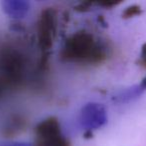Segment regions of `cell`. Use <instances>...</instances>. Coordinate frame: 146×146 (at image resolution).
Wrapping results in <instances>:
<instances>
[{"label": "cell", "instance_id": "cell-1", "mask_svg": "<svg viewBox=\"0 0 146 146\" xmlns=\"http://www.w3.org/2000/svg\"><path fill=\"white\" fill-rule=\"evenodd\" d=\"M110 53L105 40L87 30H79L65 39L60 58L66 63L95 66L107 60Z\"/></svg>", "mask_w": 146, "mask_h": 146}, {"label": "cell", "instance_id": "cell-9", "mask_svg": "<svg viewBox=\"0 0 146 146\" xmlns=\"http://www.w3.org/2000/svg\"><path fill=\"white\" fill-rule=\"evenodd\" d=\"M120 1H99V2H94L95 5H98L100 7H104V8H112V7L116 6V5L120 4Z\"/></svg>", "mask_w": 146, "mask_h": 146}, {"label": "cell", "instance_id": "cell-2", "mask_svg": "<svg viewBox=\"0 0 146 146\" xmlns=\"http://www.w3.org/2000/svg\"><path fill=\"white\" fill-rule=\"evenodd\" d=\"M58 14L54 8L43 9L40 12L36 23V40L37 46L40 50V59L38 62V71L45 72L48 67L49 57L56 38Z\"/></svg>", "mask_w": 146, "mask_h": 146}, {"label": "cell", "instance_id": "cell-7", "mask_svg": "<svg viewBox=\"0 0 146 146\" xmlns=\"http://www.w3.org/2000/svg\"><path fill=\"white\" fill-rule=\"evenodd\" d=\"M146 91V88L141 83L128 87L122 91L118 92L113 96L112 100L116 103H128L130 101L137 99Z\"/></svg>", "mask_w": 146, "mask_h": 146}, {"label": "cell", "instance_id": "cell-4", "mask_svg": "<svg viewBox=\"0 0 146 146\" xmlns=\"http://www.w3.org/2000/svg\"><path fill=\"white\" fill-rule=\"evenodd\" d=\"M107 119L105 106L97 102H89L81 108L78 121L85 131V135H92V131L103 127L107 123Z\"/></svg>", "mask_w": 146, "mask_h": 146}, {"label": "cell", "instance_id": "cell-11", "mask_svg": "<svg viewBox=\"0 0 146 146\" xmlns=\"http://www.w3.org/2000/svg\"><path fill=\"white\" fill-rule=\"evenodd\" d=\"M0 146H34V144L26 143V142H12V143L2 144Z\"/></svg>", "mask_w": 146, "mask_h": 146}, {"label": "cell", "instance_id": "cell-5", "mask_svg": "<svg viewBox=\"0 0 146 146\" xmlns=\"http://www.w3.org/2000/svg\"><path fill=\"white\" fill-rule=\"evenodd\" d=\"M1 6L5 14L14 20L23 19L30 9V4L26 0H4Z\"/></svg>", "mask_w": 146, "mask_h": 146}, {"label": "cell", "instance_id": "cell-10", "mask_svg": "<svg viewBox=\"0 0 146 146\" xmlns=\"http://www.w3.org/2000/svg\"><path fill=\"white\" fill-rule=\"evenodd\" d=\"M138 64L140 66L146 68V43H144L141 47V53H140V58L138 60Z\"/></svg>", "mask_w": 146, "mask_h": 146}, {"label": "cell", "instance_id": "cell-3", "mask_svg": "<svg viewBox=\"0 0 146 146\" xmlns=\"http://www.w3.org/2000/svg\"><path fill=\"white\" fill-rule=\"evenodd\" d=\"M34 146H71L56 117H47L35 126Z\"/></svg>", "mask_w": 146, "mask_h": 146}, {"label": "cell", "instance_id": "cell-12", "mask_svg": "<svg viewBox=\"0 0 146 146\" xmlns=\"http://www.w3.org/2000/svg\"><path fill=\"white\" fill-rule=\"evenodd\" d=\"M140 83H141V84H142V85H143V86H144V87H145V88H146V76H145V77H144V78H143V79H142V80H141V82H140Z\"/></svg>", "mask_w": 146, "mask_h": 146}, {"label": "cell", "instance_id": "cell-6", "mask_svg": "<svg viewBox=\"0 0 146 146\" xmlns=\"http://www.w3.org/2000/svg\"><path fill=\"white\" fill-rule=\"evenodd\" d=\"M26 127V119L21 114H13L9 116L2 127V135L4 137H14Z\"/></svg>", "mask_w": 146, "mask_h": 146}, {"label": "cell", "instance_id": "cell-8", "mask_svg": "<svg viewBox=\"0 0 146 146\" xmlns=\"http://www.w3.org/2000/svg\"><path fill=\"white\" fill-rule=\"evenodd\" d=\"M141 13H142L141 7L137 4H133L124 9V11L122 12V17H123L124 19H129V18H132V17L138 16V15H140Z\"/></svg>", "mask_w": 146, "mask_h": 146}]
</instances>
